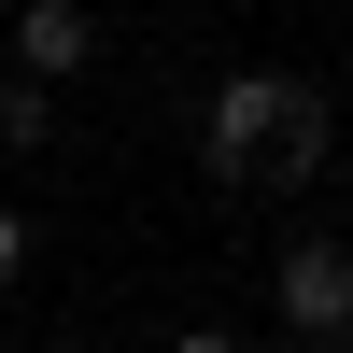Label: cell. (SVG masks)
Listing matches in <instances>:
<instances>
[{
  "instance_id": "1",
  "label": "cell",
  "mask_w": 353,
  "mask_h": 353,
  "mask_svg": "<svg viewBox=\"0 0 353 353\" xmlns=\"http://www.w3.org/2000/svg\"><path fill=\"white\" fill-rule=\"evenodd\" d=\"M311 156H325V99H311L297 71H226L212 85V170H226V184L311 170Z\"/></svg>"
},
{
  "instance_id": "2",
  "label": "cell",
  "mask_w": 353,
  "mask_h": 353,
  "mask_svg": "<svg viewBox=\"0 0 353 353\" xmlns=\"http://www.w3.org/2000/svg\"><path fill=\"white\" fill-rule=\"evenodd\" d=\"M269 297H283L297 339H339V325H353V254H339V241H297V254L269 269Z\"/></svg>"
},
{
  "instance_id": "3",
  "label": "cell",
  "mask_w": 353,
  "mask_h": 353,
  "mask_svg": "<svg viewBox=\"0 0 353 353\" xmlns=\"http://www.w3.org/2000/svg\"><path fill=\"white\" fill-rule=\"evenodd\" d=\"M85 57H99V28H85V0H14V71L71 85Z\"/></svg>"
},
{
  "instance_id": "4",
  "label": "cell",
  "mask_w": 353,
  "mask_h": 353,
  "mask_svg": "<svg viewBox=\"0 0 353 353\" xmlns=\"http://www.w3.org/2000/svg\"><path fill=\"white\" fill-rule=\"evenodd\" d=\"M0 141H14V156H43V141H57V85H43V71L0 85Z\"/></svg>"
},
{
  "instance_id": "5",
  "label": "cell",
  "mask_w": 353,
  "mask_h": 353,
  "mask_svg": "<svg viewBox=\"0 0 353 353\" xmlns=\"http://www.w3.org/2000/svg\"><path fill=\"white\" fill-rule=\"evenodd\" d=\"M0 283H28V226L14 212H0Z\"/></svg>"
},
{
  "instance_id": "6",
  "label": "cell",
  "mask_w": 353,
  "mask_h": 353,
  "mask_svg": "<svg viewBox=\"0 0 353 353\" xmlns=\"http://www.w3.org/2000/svg\"><path fill=\"white\" fill-rule=\"evenodd\" d=\"M170 353H241V339H226V325H184V339H170Z\"/></svg>"
},
{
  "instance_id": "7",
  "label": "cell",
  "mask_w": 353,
  "mask_h": 353,
  "mask_svg": "<svg viewBox=\"0 0 353 353\" xmlns=\"http://www.w3.org/2000/svg\"><path fill=\"white\" fill-rule=\"evenodd\" d=\"M283 353H339V339H297V325H283Z\"/></svg>"
}]
</instances>
